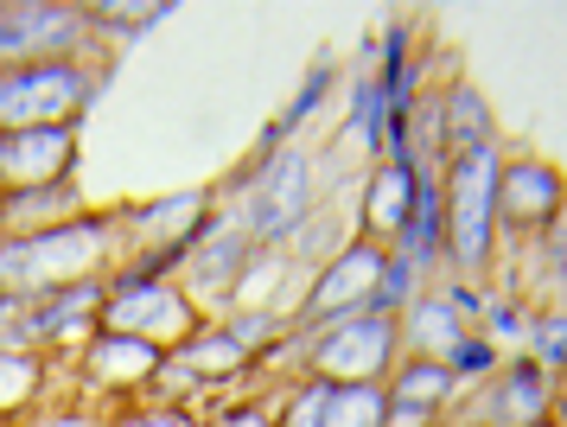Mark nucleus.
I'll return each mask as SVG.
<instances>
[{
    "mask_svg": "<svg viewBox=\"0 0 567 427\" xmlns=\"http://www.w3.org/2000/svg\"><path fill=\"white\" fill-rule=\"evenodd\" d=\"M523 357H529V364H542L548 377H561V370H567V306L542 313L536 326L523 332Z\"/></svg>",
    "mask_w": 567,
    "mask_h": 427,
    "instance_id": "23",
    "label": "nucleus"
},
{
    "mask_svg": "<svg viewBox=\"0 0 567 427\" xmlns=\"http://www.w3.org/2000/svg\"><path fill=\"white\" fill-rule=\"evenodd\" d=\"M39 383H45V357L39 352H0V421L27 415L39 403Z\"/></svg>",
    "mask_w": 567,
    "mask_h": 427,
    "instance_id": "21",
    "label": "nucleus"
},
{
    "mask_svg": "<svg viewBox=\"0 0 567 427\" xmlns=\"http://www.w3.org/2000/svg\"><path fill=\"white\" fill-rule=\"evenodd\" d=\"M567 204V185L548 160H504V179H497V230L511 236H548L555 217Z\"/></svg>",
    "mask_w": 567,
    "mask_h": 427,
    "instance_id": "8",
    "label": "nucleus"
},
{
    "mask_svg": "<svg viewBox=\"0 0 567 427\" xmlns=\"http://www.w3.org/2000/svg\"><path fill=\"white\" fill-rule=\"evenodd\" d=\"M166 357L159 345H147V338H128V332H96L90 345L78 352L83 377L96 383L103 396H134V389H154L159 370H166Z\"/></svg>",
    "mask_w": 567,
    "mask_h": 427,
    "instance_id": "13",
    "label": "nucleus"
},
{
    "mask_svg": "<svg viewBox=\"0 0 567 427\" xmlns=\"http://www.w3.org/2000/svg\"><path fill=\"white\" fill-rule=\"evenodd\" d=\"M243 370H256V352L230 326H198L179 352L166 357L154 389H210V383H236Z\"/></svg>",
    "mask_w": 567,
    "mask_h": 427,
    "instance_id": "12",
    "label": "nucleus"
},
{
    "mask_svg": "<svg viewBox=\"0 0 567 427\" xmlns=\"http://www.w3.org/2000/svg\"><path fill=\"white\" fill-rule=\"evenodd\" d=\"M173 7L154 0V7H83V20L90 26H109V32H147L154 20H166Z\"/></svg>",
    "mask_w": 567,
    "mask_h": 427,
    "instance_id": "26",
    "label": "nucleus"
},
{
    "mask_svg": "<svg viewBox=\"0 0 567 427\" xmlns=\"http://www.w3.org/2000/svg\"><path fill=\"white\" fill-rule=\"evenodd\" d=\"M109 250H115V224H109L103 211H83L71 224L39 230V236H0V294L45 301L58 287L103 281Z\"/></svg>",
    "mask_w": 567,
    "mask_h": 427,
    "instance_id": "1",
    "label": "nucleus"
},
{
    "mask_svg": "<svg viewBox=\"0 0 567 427\" xmlns=\"http://www.w3.org/2000/svg\"><path fill=\"white\" fill-rule=\"evenodd\" d=\"M465 338V319L440 301V287H421L402 313V352L409 357H446Z\"/></svg>",
    "mask_w": 567,
    "mask_h": 427,
    "instance_id": "17",
    "label": "nucleus"
},
{
    "mask_svg": "<svg viewBox=\"0 0 567 427\" xmlns=\"http://www.w3.org/2000/svg\"><path fill=\"white\" fill-rule=\"evenodd\" d=\"M555 389H561V377H548L542 364L516 357L511 370L485 389L478 415H485V427H536V421L555 415Z\"/></svg>",
    "mask_w": 567,
    "mask_h": 427,
    "instance_id": "15",
    "label": "nucleus"
},
{
    "mask_svg": "<svg viewBox=\"0 0 567 427\" xmlns=\"http://www.w3.org/2000/svg\"><path fill=\"white\" fill-rule=\"evenodd\" d=\"M389 268V250L383 243H370V236H351L338 255L319 262V281L307 287V301H300V326H326V319H344V313H363L370 294H377V281Z\"/></svg>",
    "mask_w": 567,
    "mask_h": 427,
    "instance_id": "7",
    "label": "nucleus"
},
{
    "mask_svg": "<svg viewBox=\"0 0 567 427\" xmlns=\"http://www.w3.org/2000/svg\"><path fill=\"white\" fill-rule=\"evenodd\" d=\"M83 217V192L78 179H58V185H20V192H0V236H39Z\"/></svg>",
    "mask_w": 567,
    "mask_h": 427,
    "instance_id": "16",
    "label": "nucleus"
},
{
    "mask_svg": "<svg viewBox=\"0 0 567 427\" xmlns=\"http://www.w3.org/2000/svg\"><path fill=\"white\" fill-rule=\"evenodd\" d=\"M312 338L307 345V377L332 383H383L402 364V319L383 313H344L326 326H300Z\"/></svg>",
    "mask_w": 567,
    "mask_h": 427,
    "instance_id": "3",
    "label": "nucleus"
},
{
    "mask_svg": "<svg viewBox=\"0 0 567 427\" xmlns=\"http://www.w3.org/2000/svg\"><path fill=\"white\" fill-rule=\"evenodd\" d=\"M453 396H460V377H453L446 357H409L402 352V364L389 370V403H402V408H427V415H440Z\"/></svg>",
    "mask_w": 567,
    "mask_h": 427,
    "instance_id": "18",
    "label": "nucleus"
},
{
    "mask_svg": "<svg viewBox=\"0 0 567 427\" xmlns=\"http://www.w3.org/2000/svg\"><path fill=\"white\" fill-rule=\"evenodd\" d=\"M389 383H338L326 427H389Z\"/></svg>",
    "mask_w": 567,
    "mask_h": 427,
    "instance_id": "20",
    "label": "nucleus"
},
{
    "mask_svg": "<svg viewBox=\"0 0 567 427\" xmlns=\"http://www.w3.org/2000/svg\"><path fill=\"white\" fill-rule=\"evenodd\" d=\"M440 109H446V153H472V148H485V141H497L485 96H478V90H472L465 77L440 90Z\"/></svg>",
    "mask_w": 567,
    "mask_h": 427,
    "instance_id": "19",
    "label": "nucleus"
},
{
    "mask_svg": "<svg viewBox=\"0 0 567 427\" xmlns=\"http://www.w3.org/2000/svg\"><path fill=\"white\" fill-rule=\"evenodd\" d=\"M96 332H128V338L159 345V352H179L185 338L198 332V301L185 294L179 281H141L122 268V275L109 281L103 326Z\"/></svg>",
    "mask_w": 567,
    "mask_h": 427,
    "instance_id": "5",
    "label": "nucleus"
},
{
    "mask_svg": "<svg viewBox=\"0 0 567 427\" xmlns=\"http://www.w3.org/2000/svg\"><path fill=\"white\" fill-rule=\"evenodd\" d=\"M78 173V122L64 128H13L0 134V192L20 185H58Z\"/></svg>",
    "mask_w": 567,
    "mask_h": 427,
    "instance_id": "11",
    "label": "nucleus"
},
{
    "mask_svg": "<svg viewBox=\"0 0 567 427\" xmlns=\"http://www.w3.org/2000/svg\"><path fill=\"white\" fill-rule=\"evenodd\" d=\"M536 427H555V415H548V421H536Z\"/></svg>",
    "mask_w": 567,
    "mask_h": 427,
    "instance_id": "31",
    "label": "nucleus"
},
{
    "mask_svg": "<svg viewBox=\"0 0 567 427\" xmlns=\"http://www.w3.org/2000/svg\"><path fill=\"white\" fill-rule=\"evenodd\" d=\"M210 427H275V415H268V408H256V403H243V408H224Z\"/></svg>",
    "mask_w": 567,
    "mask_h": 427,
    "instance_id": "30",
    "label": "nucleus"
},
{
    "mask_svg": "<svg viewBox=\"0 0 567 427\" xmlns=\"http://www.w3.org/2000/svg\"><path fill=\"white\" fill-rule=\"evenodd\" d=\"M414 192H421V166H402V160L377 166L358 192V236H370V243L389 250L414 217Z\"/></svg>",
    "mask_w": 567,
    "mask_h": 427,
    "instance_id": "14",
    "label": "nucleus"
},
{
    "mask_svg": "<svg viewBox=\"0 0 567 427\" xmlns=\"http://www.w3.org/2000/svg\"><path fill=\"white\" fill-rule=\"evenodd\" d=\"M307 217H312V160L287 148L261 166V179H249V192H243V230L256 236L261 250H287V243H300Z\"/></svg>",
    "mask_w": 567,
    "mask_h": 427,
    "instance_id": "6",
    "label": "nucleus"
},
{
    "mask_svg": "<svg viewBox=\"0 0 567 427\" xmlns=\"http://www.w3.org/2000/svg\"><path fill=\"white\" fill-rule=\"evenodd\" d=\"M326 96H332V64L319 58V64L307 71V83H300V96L287 102V115H281V134H293V128H307L312 115H319V102H326Z\"/></svg>",
    "mask_w": 567,
    "mask_h": 427,
    "instance_id": "25",
    "label": "nucleus"
},
{
    "mask_svg": "<svg viewBox=\"0 0 567 427\" xmlns=\"http://www.w3.org/2000/svg\"><path fill=\"white\" fill-rule=\"evenodd\" d=\"M96 96V83L78 58H45V64H13L0 71V134L13 128H64L78 122Z\"/></svg>",
    "mask_w": 567,
    "mask_h": 427,
    "instance_id": "4",
    "label": "nucleus"
},
{
    "mask_svg": "<svg viewBox=\"0 0 567 427\" xmlns=\"http://www.w3.org/2000/svg\"><path fill=\"white\" fill-rule=\"evenodd\" d=\"M249 255H256V236L243 230V217L236 224H217L192 243V255H185V294L198 301V313L205 306H236V281H243V268H249Z\"/></svg>",
    "mask_w": 567,
    "mask_h": 427,
    "instance_id": "10",
    "label": "nucleus"
},
{
    "mask_svg": "<svg viewBox=\"0 0 567 427\" xmlns=\"http://www.w3.org/2000/svg\"><path fill=\"white\" fill-rule=\"evenodd\" d=\"M440 301L453 306V313H460V319H485V287H472V281H446V287H440Z\"/></svg>",
    "mask_w": 567,
    "mask_h": 427,
    "instance_id": "29",
    "label": "nucleus"
},
{
    "mask_svg": "<svg viewBox=\"0 0 567 427\" xmlns=\"http://www.w3.org/2000/svg\"><path fill=\"white\" fill-rule=\"evenodd\" d=\"M332 396H338L332 377H300V383H287V403H281V415H275V427H326V415H332Z\"/></svg>",
    "mask_w": 567,
    "mask_h": 427,
    "instance_id": "22",
    "label": "nucleus"
},
{
    "mask_svg": "<svg viewBox=\"0 0 567 427\" xmlns=\"http://www.w3.org/2000/svg\"><path fill=\"white\" fill-rule=\"evenodd\" d=\"M497 179H504V153L497 141L446 160V262L460 268V281L485 275L491 250H497Z\"/></svg>",
    "mask_w": 567,
    "mask_h": 427,
    "instance_id": "2",
    "label": "nucleus"
},
{
    "mask_svg": "<svg viewBox=\"0 0 567 427\" xmlns=\"http://www.w3.org/2000/svg\"><path fill=\"white\" fill-rule=\"evenodd\" d=\"M446 364H453V377L460 383H478V377H491V370L504 364V345H491L485 332H465L460 345L446 352Z\"/></svg>",
    "mask_w": 567,
    "mask_h": 427,
    "instance_id": "24",
    "label": "nucleus"
},
{
    "mask_svg": "<svg viewBox=\"0 0 567 427\" xmlns=\"http://www.w3.org/2000/svg\"><path fill=\"white\" fill-rule=\"evenodd\" d=\"M523 313H516L511 301H485V338L491 345H511V338H523Z\"/></svg>",
    "mask_w": 567,
    "mask_h": 427,
    "instance_id": "28",
    "label": "nucleus"
},
{
    "mask_svg": "<svg viewBox=\"0 0 567 427\" xmlns=\"http://www.w3.org/2000/svg\"><path fill=\"white\" fill-rule=\"evenodd\" d=\"M83 32H90L83 7H0V71L71 58Z\"/></svg>",
    "mask_w": 567,
    "mask_h": 427,
    "instance_id": "9",
    "label": "nucleus"
},
{
    "mask_svg": "<svg viewBox=\"0 0 567 427\" xmlns=\"http://www.w3.org/2000/svg\"><path fill=\"white\" fill-rule=\"evenodd\" d=\"M115 427H205L192 408H173V403H147V408H128Z\"/></svg>",
    "mask_w": 567,
    "mask_h": 427,
    "instance_id": "27",
    "label": "nucleus"
}]
</instances>
